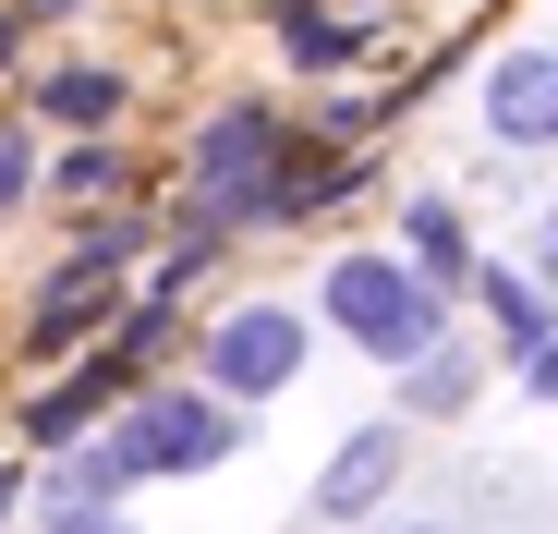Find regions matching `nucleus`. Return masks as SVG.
<instances>
[{
  "label": "nucleus",
  "mask_w": 558,
  "mask_h": 534,
  "mask_svg": "<svg viewBox=\"0 0 558 534\" xmlns=\"http://www.w3.org/2000/svg\"><path fill=\"white\" fill-rule=\"evenodd\" d=\"M134 110V61H61V73H37V122H61V134H110Z\"/></svg>",
  "instance_id": "nucleus-8"
},
{
  "label": "nucleus",
  "mask_w": 558,
  "mask_h": 534,
  "mask_svg": "<svg viewBox=\"0 0 558 534\" xmlns=\"http://www.w3.org/2000/svg\"><path fill=\"white\" fill-rule=\"evenodd\" d=\"M304 377V316L292 304H231L207 340H195V389H219V401H279V389H292Z\"/></svg>",
  "instance_id": "nucleus-3"
},
{
  "label": "nucleus",
  "mask_w": 558,
  "mask_h": 534,
  "mask_svg": "<svg viewBox=\"0 0 558 534\" xmlns=\"http://www.w3.org/2000/svg\"><path fill=\"white\" fill-rule=\"evenodd\" d=\"M37 534H134V522H122V510H98V498H49V510H37Z\"/></svg>",
  "instance_id": "nucleus-14"
},
{
  "label": "nucleus",
  "mask_w": 558,
  "mask_h": 534,
  "mask_svg": "<svg viewBox=\"0 0 558 534\" xmlns=\"http://www.w3.org/2000/svg\"><path fill=\"white\" fill-rule=\"evenodd\" d=\"M25 195H37V134H25V122H0V219H13Z\"/></svg>",
  "instance_id": "nucleus-13"
},
{
  "label": "nucleus",
  "mask_w": 558,
  "mask_h": 534,
  "mask_svg": "<svg viewBox=\"0 0 558 534\" xmlns=\"http://www.w3.org/2000/svg\"><path fill=\"white\" fill-rule=\"evenodd\" d=\"M401 267H413L425 292H461V280H474V243H461V207H449V195H413V219H401Z\"/></svg>",
  "instance_id": "nucleus-9"
},
{
  "label": "nucleus",
  "mask_w": 558,
  "mask_h": 534,
  "mask_svg": "<svg viewBox=\"0 0 558 534\" xmlns=\"http://www.w3.org/2000/svg\"><path fill=\"white\" fill-rule=\"evenodd\" d=\"M401 534H449V522H401Z\"/></svg>",
  "instance_id": "nucleus-20"
},
{
  "label": "nucleus",
  "mask_w": 558,
  "mask_h": 534,
  "mask_svg": "<svg viewBox=\"0 0 558 534\" xmlns=\"http://www.w3.org/2000/svg\"><path fill=\"white\" fill-rule=\"evenodd\" d=\"M37 183H49L61 207H122V195H134V146H110V134H73V146L37 170Z\"/></svg>",
  "instance_id": "nucleus-10"
},
{
  "label": "nucleus",
  "mask_w": 558,
  "mask_h": 534,
  "mask_svg": "<svg viewBox=\"0 0 558 534\" xmlns=\"http://www.w3.org/2000/svg\"><path fill=\"white\" fill-rule=\"evenodd\" d=\"M122 267H98V255H61L49 280H37V304H25V352L37 365H73V352H98V328L122 316Z\"/></svg>",
  "instance_id": "nucleus-5"
},
{
  "label": "nucleus",
  "mask_w": 558,
  "mask_h": 534,
  "mask_svg": "<svg viewBox=\"0 0 558 534\" xmlns=\"http://www.w3.org/2000/svg\"><path fill=\"white\" fill-rule=\"evenodd\" d=\"M401 462H413V437L401 425H364V437H340V462L316 474V522H364L389 486H401Z\"/></svg>",
  "instance_id": "nucleus-7"
},
{
  "label": "nucleus",
  "mask_w": 558,
  "mask_h": 534,
  "mask_svg": "<svg viewBox=\"0 0 558 534\" xmlns=\"http://www.w3.org/2000/svg\"><path fill=\"white\" fill-rule=\"evenodd\" d=\"M13 13H25V25H61V13H85V0H13Z\"/></svg>",
  "instance_id": "nucleus-19"
},
{
  "label": "nucleus",
  "mask_w": 558,
  "mask_h": 534,
  "mask_svg": "<svg viewBox=\"0 0 558 534\" xmlns=\"http://www.w3.org/2000/svg\"><path fill=\"white\" fill-rule=\"evenodd\" d=\"M279 13V37H292V61L304 73H340V61H364V25H340L328 0H267Z\"/></svg>",
  "instance_id": "nucleus-11"
},
{
  "label": "nucleus",
  "mask_w": 558,
  "mask_h": 534,
  "mask_svg": "<svg viewBox=\"0 0 558 534\" xmlns=\"http://www.w3.org/2000/svg\"><path fill=\"white\" fill-rule=\"evenodd\" d=\"M522 389H534V401H558V340H534V365H522Z\"/></svg>",
  "instance_id": "nucleus-16"
},
{
  "label": "nucleus",
  "mask_w": 558,
  "mask_h": 534,
  "mask_svg": "<svg viewBox=\"0 0 558 534\" xmlns=\"http://www.w3.org/2000/svg\"><path fill=\"white\" fill-rule=\"evenodd\" d=\"M474 292H486V316H498V340H510V352H534V340H558V328H546L558 304H546L534 280H510V267H486V280H474Z\"/></svg>",
  "instance_id": "nucleus-12"
},
{
  "label": "nucleus",
  "mask_w": 558,
  "mask_h": 534,
  "mask_svg": "<svg viewBox=\"0 0 558 534\" xmlns=\"http://www.w3.org/2000/svg\"><path fill=\"white\" fill-rule=\"evenodd\" d=\"M110 425L134 437V462H146V474H219V462L243 450V401H219V389H195V377H182V389L146 377Z\"/></svg>",
  "instance_id": "nucleus-2"
},
{
  "label": "nucleus",
  "mask_w": 558,
  "mask_h": 534,
  "mask_svg": "<svg viewBox=\"0 0 558 534\" xmlns=\"http://www.w3.org/2000/svg\"><path fill=\"white\" fill-rule=\"evenodd\" d=\"M134 389H146V365H122L110 340H98V352H73L49 389H25V450H49V462H61V450H85V437H98Z\"/></svg>",
  "instance_id": "nucleus-4"
},
{
  "label": "nucleus",
  "mask_w": 558,
  "mask_h": 534,
  "mask_svg": "<svg viewBox=\"0 0 558 534\" xmlns=\"http://www.w3.org/2000/svg\"><path fill=\"white\" fill-rule=\"evenodd\" d=\"M25 474H37V462H13V450H0V522L25 510Z\"/></svg>",
  "instance_id": "nucleus-18"
},
{
  "label": "nucleus",
  "mask_w": 558,
  "mask_h": 534,
  "mask_svg": "<svg viewBox=\"0 0 558 534\" xmlns=\"http://www.w3.org/2000/svg\"><path fill=\"white\" fill-rule=\"evenodd\" d=\"M328 328L377 365H425L449 340V292H425L401 255H328Z\"/></svg>",
  "instance_id": "nucleus-1"
},
{
  "label": "nucleus",
  "mask_w": 558,
  "mask_h": 534,
  "mask_svg": "<svg viewBox=\"0 0 558 534\" xmlns=\"http://www.w3.org/2000/svg\"><path fill=\"white\" fill-rule=\"evenodd\" d=\"M522 280H534V292H546V304H558V207H546V219H534V267H522Z\"/></svg>",
  "instance_id": "nucleus-15"
},
{
  "label": "nucleus",
  "mask_w": 558,
  "mask_h": 534,
  "mask_svg": "<svg viewBox=\"0 0 558 534\" xmlns=\"http://www.w3.org/2000/svg\"><path fill=\"white\" fill-rule=\"evenodd\" d=\"M25 37H37V25L13 13V0H0V73H13V61H25Z\"/></svg>",
  "instance_id": "nucleus-17"
},
{
  "label": "nucleus",
  "mask_w": 558,
  "mask_h": 534,
  "mask_svg": "<svg viewBox=\"0 0 558 534\" xmlns=\"http://www.w3.org/2000/svg\"><path fill=\"white\" fill-rule=\"evenodd\" d=\"M486 134L498 146H558V49H510L486 73Z\"/></svg>",
  "instance_id": "nucleus-6"
}]
</instances>
